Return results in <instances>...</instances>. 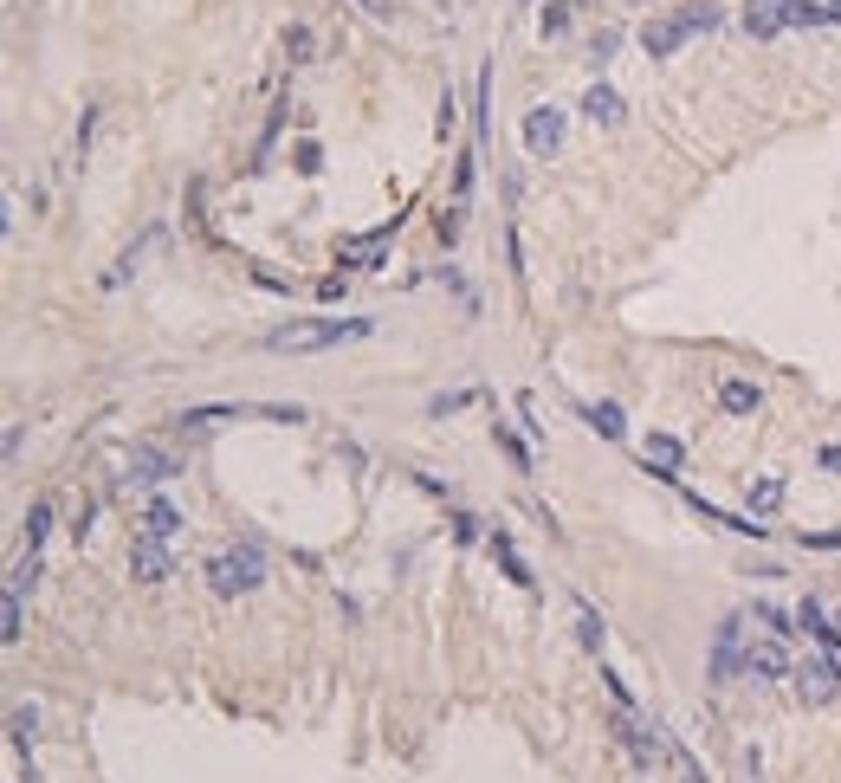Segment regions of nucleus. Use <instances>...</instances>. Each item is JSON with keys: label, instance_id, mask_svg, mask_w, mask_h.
I'll list each match as a JSON object with an SVG mask.
<instances>
[{"label": "nucleus", "instance_id": "obj_13", "mask_svg": "<svg viewBox=\"0 0 841 783\" xmlns=\"http://www.w3.org/2000/svg\"><path fill=\"white\" fill-rule=\"evenodd\" d=\"M719 402L732 408V415H757V382H725Z\"/></svg>", "mask_w": 841, "mask_h": 783}, {"label": "nucleus", "instance_id": "obj_15", "mask_svg": "<svg viewBox=\"0 0 841 783\" xmlns=\"http://www.w3.org/2000/svg\"><path fill=\"white\" fill-rule=\"evenodd\" d=\"M492 551H499V563H505V576H512V583H531V570H525V557L512 551V538H492Z\"/></svg>", "mask_w": 841, "mask_h": 783}, {"label": "nucleus", "instance_id": "obj_16", "mask_svg": "<svg viewBox=\"0 0 841 783\" xmlns=\"http://www.w3.org/2000/svg\"><path fill=\"white\" fill-rule=\"evenodd\" d=\"M46 531H52V505H33V512H26V544H46Z\"/></svg>", "mask_w": 841, "mask_h": 783}, {"label": "nucleus", "instance_id": "obj_2", "mask_svg": "<svg viewBox=\"0 0 841 783\" xmlns=\"http://www.w3.org/2000/svg\"><path fill=\"white\" fill-rule=\"evenodd\" d=\"M712 20H719L712 7H686V13H667V20H647V26H641V46L654 52V59H667V52H680L693 33H706Z\"/></svg>", "mask_w": 841, "mask_h": 783}, {"label": "nucleus", "instance_id": "obj_8", "mask_svg": "<svg viewBox=\"0 0 841 783\" xmlns=\"http://www.w3.org/2000/svg\"><path fill=\"white\" fill-rule=\"evenodd\" d=\"M744 673H751V680H783V673H790V654H783L777 641H751V648H744Z\"/></svg>", "mask_w": 841, "mask_h": 783}, {"label": "nucleus", "instance_id": "obj_1", "mask_svg": "<svg viewBox=\"0 0 841 783\" xmlns=\"http://www.w3.org/2000/svg\"><path fill=\"white\" fill-rule=\"evenodd\" d=\"M356 337H369L363 318H298V324H279V331L266 337V350L311 356V350H337V343H356Z\"/></svg>", "mask_w": 841, "mask_h": 783}, {"label": "nucleus", "instance_id": "obj_12", "mask_svg": "<svg viewBox=\"0 0 841 783\" xmlns=\"http://www.w3.org/2000/svg\"><path fill=\"white\" fill-rule=\"evenodd\" d=\"M583 111L596 117V123H622V98H615L609 85H596V91H589V98H583Z\"/></svg>", "mask_w": 841, "mask_h": 783}, {"label": "nucleus", "instance_id": "obj_3", "mask_svg": "<svg viewBox=\"0 0 841 783\" xmlns=\"http://www.w3.org/2000/svg\"><path fill=\"white\" fill-rule=\"evenodd\" d=\"M208 583H214V596H246V589H259L266 583V557L246 544V551H220L208 563Z\"/></svg>", "mask_w": 841, "mask_h": 783}, {"label": "nucleus", "instance_id": "obj_17", "mask_svg": "<svg viewBox=\"0 0 841 783\" xmlns=\"http://www.w3.org/2000/svg\"><path fill=\"white\" fill-rule=\"evenodd\" d=\"M783 505V479H764V486L751 492V512H777Z\"/></svg>", "mask_w": 841, "mask_h": 783}, {"label": "nucleus", "instance_id": "obj_18", "mask_svg": "<svg viewBox=\"0 0 841 783\" xmlns=\"http://www.w3.org/2000/svg\"><path fill=\"white\" fill-rule=\"evenodd\" d=\"M576 622H583V641H589V648H602V615L589 609V602H576Z\"/></svg>", "mask_w": 841, "mask_h": 783}, {"label": "nucleus", "instance_id": "obj_9", "mask_svg": "<svg viewBox=\"0 0 841 783\" xmlns=\"http://www.w3.org/2000/svg\"><path fill=\"white\" fill-rule=\"evenodd\" d=\"M182 473V466L169 460V453H156V447H136L130 453V479H149V486H156V479H175Z\"/></svg>", "mask_w": 841, "mask_h": 783}, {"label": "nucleus", "instance_id": "obj_11", "mask_svg": "<svg viewBox=\"0 0 841 783\" xmlns=\"http://www.w3.org/2000/svg\"><path fill=\"white\" fill-rule=\"evenodd\" d=\"M647 466H654V473H673V466H680V441H673V434H647Z\"/></svg>", "mask_w": 841, "mask_h": 783}, {"label": "nucleus", "instance_id": "obj_4", "mask_svg": "<svg viewBox=\"0 0 841 783\" xmlns=\"http://www.w3.org/2000/svg\"><path fill=\"white\" fill-rule=\"evenodd\" d=\"M609 725H615V738H622V745L634 751V764H641V771H647V777H654V771H660V758H667V745H660V738H654V732H647V725H641V719H634V712H628V706H615V719H609Z\"/></svg>", "mask_w": 841, "mask_h": 783}, {"label": "nucleus", "instance_id": "obj_19", "mask_svg": "<svg viewBox=\"0 0 841 783\" xmlns=\"http://www.w3.org/2000/svg\"><path fill=\"white\" fill-rule=\"evenodd\" d=\"M816 460H822V466H829V473H841V447H822V453H816Z\"/></svg>", "mask_w": 841, "mask_h": 783}, {"label": "nucleus", "instance_id": "obj_5", "mask_svg": "<svg viewBox=\"0 0 841 783\" xmlns=\"http://www.w3.org/2000/svg\"><path fill=\"white\" fill-rule=\"evenodd\" d=\"M835 686H841V654H822V661L796 667V693H803V699H829Z\"/></svg>", "mask_w": 841, "mask_h": 783}, {"label": "nucleus", "instance_id": "obj_6", "mask_svg": "<svg viewBox=\"0 0 841 783\" xmlns=\"http://www.w3.org/2000/svg\"><path fill=\"white\" fill-rule=\"evenodd\" d=\"M563 143V111H550V104H537V111L525 117V149L531 156H550V149Z\"/></svg>", "mask_w": 841, "mask_h": 783}, {"label": "nucleus", "instance_id": "obj_10", "mask_svg": "<svg viewBox=\"0 0 841 783\" xmlns=\"http://www.w3.org/2000/svg\"><path fill=\"white\" fill-rule=\"evenodd\" d=\"M175 531H182V512H175L169 499H156L143 512V538H175Z\"/></svg>", "mask_w": 841, "mask_h": 783}, {"label": "nucleus", "instance_id": "obj_7", "mask_svg": "<svg viewBox=\"0 0 841 783\" xmlns=\"http://www.w3.org/2000/svg\"><path fill=\"white\" fill-rule=\"evenodd\" d=\"M130 570L143 576V583H162V576H169V538H143V531H136V544H130Z\"/></svg>", "mask_w": 841, "mask_h": 783}, {"label": "nucleus", "instance_id": "obj_14", "mask_svg": "<svg viewBox=\"0 0 841 783\" xmlns=\"http://www.w3.org/2000/svg\"><path fill=\"white\" fill-rule=\"evenodd\" d=\"M583 421H589V428H596V434H609V441H615V434H622V408H609V402L583 408Z\"/></svg>", "mask_w": 841, "mask_h": 783}]
</instances>
